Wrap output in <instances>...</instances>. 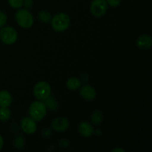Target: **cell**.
Segmentation results:
<instances>
[{
  "instance_id": "10",
  "label": "cell",
  "mask_w": 152,
  "mask_h": 152,
  "mask_svg": "<svg viewBox=\"0 0 152 152\" xmlns=\"http://www.w3.org/2000/svg\"><path fill=\"white\" fill-rule=\"evenodd\" d=\"M78 131L80 134L84 137H89L92 136L94 132V128L91 124L87 122H82L78 126Z\"/></svg>"
},
{
  "instance_id": "17",
  "label": "cell",
  "mask_w": 152,
  "mask_h": 152,
  "mask_svg": "<svg viewBox=\"0 0 152 152\" xmlns=\"http://www.w3.org/2000/svg\"><path fill=\"white\" fill-rule=\"evenodd\" d=\"M45 103H46L45 105H47V106L50 109L53 110V111L56 110V108L58 107L57 102H56L54 99H48V98H47V99H45Z\"/></svg>"
},
{
  "instance_id": "14",
  "label": "cell",
  "mask_w": 152,
  "mask_h": 152,
  "mask_svg": "<svg viewBox=\"0 0 152 152\" xmlns=\"http://www.w3.org/2000/svg\"><path fill=\"white\" fill-rule=\"evenodd\" d=\"M91 122L94 125H100L101 123L103 120V115H102V112L98 110H96L93 112L92 114L91 117Z\"/></svg>"
},
{
  "instance_id": "16",
  "label": "cell",
  "mask_w": 152,
  "mask_h": 152,
  "mask_svg": "<svg viewBox=\"0 0 152 152\" xmlns=\"http://www.w3.org/2000/svg\"><path fill=\"white\" fill-rule=\"evenodd\" d=\"M39 19L44 23H48L51 20V15L45 10H41L39 13Z\"/></svg>"
},
{
  "instance_id": "2",
  "label": "cell",
  "mask_w": 152,
  "mask_h": 152,
  "mask_svg": "<svg viewBox=\"0 0 152 152\" xmlns=\"http://www.w3.org/2000/svg\"><path fill=\"white\" fill-rule=\"evenodd\" d=\"M47 110L45 103L40 101L32 102L29 107V114L31 118L35 121H41L45 117Z\"/></svg>"
},
{
  "instance_id": "21",
  "label": "cell",
  "mask_w": 152,
  "mask_h": 152,
  "mask_svg": "<svg viewBox=\"0 0 152 152\" xmlns=\"http://www.w3.org/2000/svg\"><path fill=\"white\" fill-rule=\"evenodd\" d=\"M106 1L108 4H109L110 6L113 7H118L121 3V0H106Z\"/></svg>"
},
{
  "instance_id": "22",
  "label": "cell",
  "mask_w": 152,
  "mask_h": 152,
  "mask_svg": "<svg viewBox=\"0 0 152 152\" xmlns=\"http://www.w3.org/2000/svg\"><path fill=\"white\" fill-rule=\"evenodd\" d=\"M23 4L26 8L30 9L34 5V1L33 0H25V1H23Z\"/></svg>"
},
{
  "instance_id": "1",
  "label": "cell",
  "mask_w": 152,
  "mask_h": 152,
  "mask_svg": "<svg viewBox=\"0 0 152 152\" xmlns=\"http://www.w3.org/2000/svg\"><path fill=\"white\" fill-rule=\"evenodd\" d=\"M51 25L53 30L57 32H62L68 28L70 25V17L65 13L55 15L51 19Z\"/></svg>"
},
{
  "instance_id": "5",
  "label": "cell",
  "mask_w": 152,
  "mask_h": 152,
  "mask_svg": "<svg viewBox=\"0 0 152 152\" xmlns=\"http://www.w3.org/2000/svg\"><path fill=\"white\" fill-rule=\"evenodd\" d=\"M0 38L6 45H13L16 42L18 38L17 32L11 27H5L0 31Z\"/></svg>"
},
{
  "instance_id": "4",
  "label": "cell",
  "mask_w": 152,
  "mask_h": 152,
  "mask_svg": "<svg viewBox=\"0 0 152 152\" xmlns=\"http://www.w3.org/2000/svg\"><path fill=\"white\" fill-rule=\"evenodd\" d=\"M51 88L50 85L45 81L39 82L34 88V94L39 100H45L50 96Z\"/></svg>"
},
{
  "instance_id": "8",
  "label": "cell",
  "mask_w": 152,
  "mask_h": 152,
  "mask_svg": "<svg viewBox=\"0 0 152 152\" xmlns=\"http://www.w3.org/2000/svg\"><path fill=\"white\" fill-rule=\"evenodd\" d=\"M70 126L69 120L65 117H58L53 120L51 126L53 130L58 132H62L66 131Z\"/></svg>"
},
{
  "instance_id": "15",
  "label": "cell",
  "mask_w": 152,
  "mask_h": 152,
  "mask_svg": "<svg viewBox=\"0 0 152 152\" xmlns=\"http://www.w3.org/2000/svg\"><path fill=\"white\" fill-rule=\"evenodd\" d=\"M10 110L5 107H1L0 108V120L1 121H7L10 117Z\"/></svg>"
},
{
  "instance_id": "20",
  "label": "cell",
  "mask_w": 152,
  "mask_h": 152,
  "mask_svg": "<svg viewBox=\"0 0 152 152\" xmlns=\"http://www.w3.org/2000/svg\"><path fill=\"white\" fill-rule=\"evenodd\" d=\"M7 22V16L2 11H0V28L4 26Z\"/></svg>"
},
{
  "instance_id": "6",
  "label": "cell",
  "mask_w": 152,
  "mask_h": 152,
  "mask_svg": "<svg viewBox=\"0 0 152 152\" xmlns=\"http://www.w3.org/2000/svg\"><path fill=\"white\" fill-rule=\"evenodd\" d=\"M108 9L106 0H94L91 4L90 10L93 16L101 17L105 14Z\"/></svg>"
},
{
  "instance_id": "18",
  "label": "cell",
  "mask_w": 152,
  "mask_h": 152,
  "mask_svg": "<svg viewBox=\"0 0 152 152\" xmlns=\"http://www.w3.org/2000/svg\"><path fill=\"white\" fill-rule=\"evenodd\" d=\"M8 3L13 8H19L23 5V0H8Z\"/></svg>"
},
{
  "instance_id": "19",
  "label": "cell",
  "mask_w": 152,
  "mask_h": 152,
  "mask_svg": "<svg viewBox=\"0 0 152 152\" xmlns=\"http://www.w3.org/2000/svg\"><path fill=\"white\" fill-rule=\"evenodd\" d=\"M24 144H25V142H24V139L22 137H18L15 140L14 145L16 148H22V147L24 146Z\"/></svg>"
},
{
  "instance_id": "12",
  "label": "cell",
  "mask_w": 152,
  "mask_h": 152,
  "mask_svg": "<svg viewBox=\"0 0 152 152\" xmlns=\"http://www.w3.org/2000/svg\"><path fill=\"white\" fill-rule=\"evenodd\" d=\"M12 103V96L7 91L3 90L0 91V107L10 106Z\"/></svg>"
},
{
  "instance_id": "13",
  "label": "cell",
  "mask_w": 152,
  "mask_h": 152,
  "mask_svg": "<svg viewBox=\"0 0 152 152\" xmlns=\"http://www.w3.org/2000/svg\"><path fill=\"white\" fill-rule=\"evenodd\" d=\"M67 88L71 91H75L80 88L81 86V81L77 77H71L68 79L66 83Z\"/></svg>"
},
{
  "instance_id": "9",
  "label": "cell",
  "mask_w": 152,
  "mask_h": 152,
  "mask_svg": "<svg viewBox=\"0 0 152 152\" xmlns=\"http://www.w3.org/2000/svg\"><path fill=\"white\" fill-rule=\"evenodd\" d=\"M80 95L83 99L88 101H92L96 98V91L94 88L92 86H85L81 88V90L80 91Z\"/></svg>"
},
{
  "instance_id": "24",
  "label": "cell",
  "mask_w": 152,
  "mask_h": 152,
  "mask_svg": "<svg viewBox=\"0 0 152 152\" xmlns=\"http://www.w3.org/2000/svg\"><path fill=\"white\" fill-rule=\"evenodd\" d=\"M3 145H4V140H3V137L0 134V150L2 148Z\"/></svg>"
},
{
  "instance_id": "7",
  "label": "cell",
  "mask_w": 152,
  "mask_h": 152,
  "mask_svg": "<svg viewBox=\"0 0 152 152\" xmlns=\"http://www.w3.org/2000/svg\"><path fill=\"white\" fill-rule=\"evenodd\" d=\"M21 128L25 133L28 134H33L37 132V126L35 120L31 117H25L21 122Z\"/></svg>"
},
{
  "instance_id": "23",
  "label": "cell",
  "mask_w": 152,
  "mask_h": 152,
  "mask_svg": "<svg viewBox=\"0 0 152 152\" xmlns=\"http://www.w3.org/2000/svg\"><path fill=\"white\" fill-rule=\"evenodd\" d=\"M112 152H125V150L121 148H116L112 150Z\"/></svg>"
},
{
  "instance_id": "3",
  "label": "cell",
  "mask_w": 152,
  "mask_h": 152,
  "mask_svg": "<svg viewBox=\"0 0 152 152\" xmlns=\"http://www.w3.org/2000/svg\"><path fill=\"white\" fill-rule=\"evenodd\" d=\"M16 20L23 28H29L34 25V17L27 9H21L16 12Z\"/></svg>"
},
{
  "instance_id": "11",
  "label": "cell",
  "mask_w": 152,
  "mask_h": 152,
  "mask_svg": "<svg viewBox=\"0 0 152 152\" xmlns=\"http://www.w3.org/2000/svg\"><path fill=\"white\" fill-rule=\"evenodd\" d=\"M152 39L151 37L148 35L140 36L139 38L137 39V46L140 49L142 50H147L151 47Z\"/></svg>"
}]
</instances>
